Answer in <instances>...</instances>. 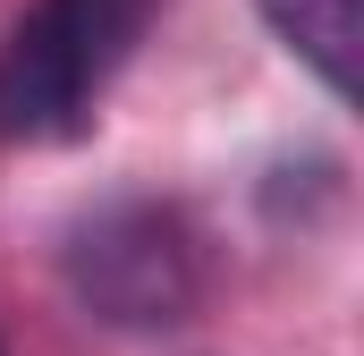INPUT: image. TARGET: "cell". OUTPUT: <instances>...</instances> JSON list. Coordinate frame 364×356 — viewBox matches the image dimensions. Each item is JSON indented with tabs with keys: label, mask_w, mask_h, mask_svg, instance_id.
I'll return each instance as SVG.
<instances>
[{
	"label": "cell",
	"mask_w": 364,
	"mask_h": 356,
	"mask_svg": "<svg viewBox=\"0 0 364 356\" xmlns=\"http://www.w3.org/2000/svg\"><path fill=\"white\" fill-rule=\"evenodd\" d=\"M161 0H26L0 34V145H77Z\"/></svg>",
	"instance_id": "obj_1"
},
{
	"label": "cell",
	"mask_w": 364,
	"mask_h": 356,
	"mask_svg": "<svg viewBox=\"0 0 364 356\" xmlns=\"http://www.w3.org/2000/svg\"><path fill=\"white\" fill-rule=\"evenodd\" d=\"M60 280L102 331H178L203 305V229L161 195H102L60 229Z\"/></svg>",
	"instance_id": "obj_2"
},
{
	"label": "cell",
	"mask_w": 364,
	"mask_h": 356,
	"mask_svg": "<svg viewBox=\"0 0 364 356\" xmlns=\"http://www.w3.org/2000/svg\"><path fill=\"white\" fill-rule=\"evenodd\" d=\"M255 9L339 102L356 93V0H255Z\"/></svg>",
	"instance_id": "obj_3"
}]
</instances>
